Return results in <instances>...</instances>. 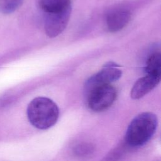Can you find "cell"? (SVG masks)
<instances>
[{"label": "cell", "instance_id": "6da1fadb", "mask_svg": "<svg viewBox=\"0 0 161 161\" xmlns=\"http://www.w3.org/2000/svg\"><path fill=\"white\" fill-rule=\"evenodd\" d=\"M158 125L157 116L144 112L135 116L128 125L125 142L130 148L143 145L154 135Z\"/></svg>", "mask_w": 161, "mask_h": 161}, {"label": "cell", "instance_id": "7a4b0ae2", "mask_svg": "<svg viewBox=\"0 0 161 161\" xmlns=\"http://www.w3.org/2000/svg\"><path fill=\"white\" fill-rule=\"evenodd\" d=\"M27 117L30 123L40 130H47L53 126L59 116L57 105L50 99L37 97L27 108Z\"/></svg>", "mask_w": 161, "mask_h": 161}, {"label": "cell", "instance_id": "3957f363", "mask_svg": "<svg viewBox=\"0 0 161 161\" xmlns=\"http://www.w3.org/2000/svg\"><path fill=\"white\" fill-rule=\"evenodd\" d=\"M87 106L94 112L103 111L114 102L117 92L111 84L99 85L84 90Z\"/></svg>", "mask_w": 161, "mask_h": 161}, {"label": "cell", "instance_id": "277c9868", "mask_svg": "<svg viewBox=\"0 0 161 161\" xmlns=\"http://www.w3.org/2000/svg\"><path fill=\"white\" fill-rule=\"evenodd\" d=\"M70 13L71 6L60 11L46 13L44 28L47 35L54 38L60 34L68 24Z\"/></svg>", "mask_w": 161, "mask_h": 161}, {"label": "cell", "instance_id": "5b68a950", "mask_svg": "<svg viewBox=\"0 0 161 161\" xmlns=\"http://www.w3.org/2000/svg\"><path fill=\"white\" fill-rule=\"evenodd\" d=\"M117 67L119 65L113 62L105 64L101 70L87 80L84 90L99 85L111 84V82L118 80L122 75V71Z\"/></svg>", "mask_w": 161, "mask_h": 161}, {"label": "cell", "instance_id": "8992f818", "mask_svg": "<svg viewBox=\"0 0 161 161\" xmlns=\"http://www.w3.org/2000/svg\"><path fill=\"white\" fill-rule=\"evenodd\" d=\"M160 77L147 74L138 79L134 84L130 92L133 99H139L153 90L160 82Z\"/></svg>", "mask_w": 161, "mask_h": 161}, {"label": "cell", "instance_id": "52a82bcc", "mask_svg": "<svg viewBox=\"0 0 161 161\" xmlns=\"http://www.w3.org/2000/svg\"><path fill=\"white\" fill-rule=\"evenodd\" d=\"M131 18L130 12L124 8L111 10L106 18V26L111 32H116L125 28Z\"/></svg>", "mask_w": 161, "mask_h": 161}, {"label": "cell", "instance_id": "ba28073f", "mask_svg": "<svg viewBox=\"0 0 161 161\" xmlns=\"http://www.w3.org/2000/svg\"><path fill=\"white\" fill-rule=\"evenodd\" d=\"M39 4L45 13L57 12L70 6V0H39Z\"/></svg>", "mask_w": 161, "mask_h": 161}, {"label": "cell", "instance_id": "9c48e42d", "mask_svg": "<svg viewBox=\"0 0 161 161\" xmlns=\"http://www.w3.org/2000/svg\"><path fill=\"white\" fill-rule=\"evenodd\" d=\"M145 69L147 74L160 77L161 56L160 52H155L148 57Z\"/></svg>", "mask_w": 161, "mask_h": 161}, {"label": "cell", "instance_id": "30bf717a", "mask_svg": "<svg viewBox=\"0 0 161 161\" xmlns=\"http://www.w3.org/2000/svg\"><path fill=\"white\" fill-rule=\"evenodd\" d=\"M130 147L126 142H122L111 150L101 161H121Z\"/></svg>", "mask_w": 161, "mask_h": 161}, {"label": "cell", "instance_id": "8fae6325", "mask_svg": "<svg viewBox=\"0 0 161 161\" xmlns=\"http://www.w3.org/2000/svg\"><path fill=\"white\" fill-rule=\"evenodd\" d=\"M24 0H0V12L9 14L16 11L23 4Z\"/></svg>", "mask_w": 161, "mask_h": 161}, {"label": "cell", "instance_id": "7c38bea8", "mask_svg": "<svg viewBox=\"0 0 161 161\" xmlns=\"http://www.w3.org/2000/svg\"><path fill=\"white\" fill-rule=\"evenodd\" d=\"M73 152L76 157L86 158L92 154L94 152V147L91 144L88 143H80L74 147Z\"/></svg>", "mask_w": 161, "mask_h": 161}]
</instances>
